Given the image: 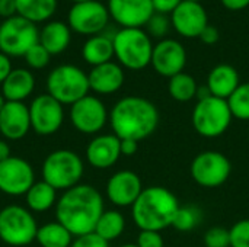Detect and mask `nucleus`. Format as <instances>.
I'll return each mask as SVG.
<instances>
[{"mask_svg": "<svg viewBox=\"0 0 249 247\" xmlns=\"http://www.w3.org/2000/svg\"><path fill=\"white\" fill-rule=\"evenodd\" d=\"M104 211L101 192L86 183H79L64 191L55 205L57 221L63 224L73 237L93 233Z\"/></svg>", "mask_w": 249, "mask_h": 247, "instance_id": "nucleus-1", "label": "nucleus"}, {"mask_svg": "<svg viewBox=\"0 0 249 247\" xmlns=\"http://www.w3.org/2000/svg\"><path fill=\"white\" fill-rule=\"evenodd\" d=\"M109 124L120 140L142 141L158 130L159 111L146 98L125 96L112 106Z\"/></svg>", "mask_w": 249, "mask_h": 247, "instance_id": "nucleus-2", "label": "nucleus"}, {"mask_svg": "<svg viewBox=\"0 0 249 247\" xmlns=\"http://www.w3.org/2000/svg\"><path fill=\"white\" fill-rule=\"evenodd\" d=\"M178 198L163 186L144 188L131 207V217L140 230L162 231L172 227L177 211L179 210Z\"/></svg>", "mask_w": 249, "mask_h": 247, "instance_id": "nucleus-3", "label": "nucleus"}, {"mask_svg": "<svg viewBox=\"0 0 249 247\" xmlns=\"http://www.w3.org/2000/svg\"><path fill=\"white\" fill-rule=\"evenodd\" d=\"M114 57L123 68L139 71L150 66L153 42L142 28H121L112 36Z\"/></svg>", "mask_w": 249, "mask_h": 247, "instance_id": "nucleus-4", "label": "nucleus"}, {"mask_svg": "<svg viewBox=\"0 0 249 247\" xmlns=\"http://www.w3.org/2000/svg\"><path fill=\"white\" fill-rule=\"evenodd\" d=\"M88 74L74 64H61L47 77V93L61 105H73L89 95Z\"/></svg>", "mask_w": 249, "mask_h": 247, "instance_id": "nucleus-5", "label": "nucleus"}, {"mask_svg": "<svg viewBox=\"0 0 249 247\" xmlns=\"http://www.w3.org/2000/svg\"><path fill=\"white\" fill-rule=\"evenodd\" d=\"M85 165L80 156L71 150H55L42 163V181L55 191H67L80 183Z\"/></svg>", "mask_w": 249, "mask_h": 247, "instance_id": "nucleus-6", "label": "nucleus"}, {"mask_svg": "<svg viewBox=\"0 0 249 247\" xmlns=\"http://www.w3.org/2000/svg\"><path fill=\"white\" fill-rule=\"evenodd\" d=\"M232 112L228 100L210 96L203 100H197L191 122L197 134L204 138H217L223 135L232 124Z\"/></svg>", "mask_w": 249, "mask_h": 247, "instance_id": "nucleus-7", "label": "nucleus"}, {"mask_svg": "<svg viewBox=\"0 0 249 247\" xmlns=\"http://www.w3.org/2000/svg\"><path fill=\"white\" fill-rule=\"evenodd\" d=\"M38 226L32 213L12 204L0 210V240L12 247L31 245L36 239Z\"/></svg>", "mask_w": 249, "mask_h": 247, "instance_id": "nucleus-8", "label": "nucleus"}, {"mask_svg": "<svg viewBox=\"0 0 249 247\" xmlns=\"http://www.w3.org/2000/svg\"><path fill=\"white\" fill-rule=\"evenodd\" d=\"M39 41L35 23L15 15L0 23V52L7 57H23Z\"/></svg>", "mask_w": 249, "mask_h": 247, "instance_id": "nucleus-9", "label": "nucleus"}, {"mask_svg": "<svg viewBox=\"0 0 249 247\" xmlns=\"http://www.w3.org/2000/svg\"><path fill=\"white\" fill-rule=\"evenodd\" d=\"M194 182L203 188L212 189L222 186L231 176V160L220 151L206 150L198 153L190 166Z\"/></svg>", "mask_w": 249, "mask_h": 247, "instance_id": "nucleus-10", "label": "nucleus"}, {"mask_svg": "<svg viewBox=\"0 0 249 247\" xmlns=\"http://www.w3.org/2000/svg\"><path fill=\"white\" fill-rule=\"evenodd\" d=\"M111 16L108 7L99 0L73 3L67 15L69 28L80 35L93 36L102 33Z\"/></svg>", "mask_w": 249, "mask_h": 247, "instance_id": "nucleus-11", "label": "nucleus"}, {"mask_svg": "<svg viewBox=\"0 0 249 247\" xmlns=\"http://www.w3.org/2000/svg\"><path fill=\"white\" fill-rule=\"evenodd\" d=\"M109 114L104 102L92 95H88L70 106L71 125L82 134H98L108 122Z\"/></svg>", "mask_w": 249, "mask_h": 247, "instance_id": "nucleus-12", "label": "nucleus"}, {"mask_svg": "<svg viewBox=\"0 0 249 247\" xmlns=\"http://www.w3.org/2000/svg\"><path fill=\"white\" fill-rule=\"evenodd\" d=\"M28 108L31 116V128L36 134L51 135L55 134L63 125L64 121L63 105L48 93L36 96Z\"/></svg>", "mask_w": 249, "mask_h": 247, "instance_id": "nucleus-13", "label": "nucleus"}, {"mask_svg": "<svg viewBox=\"0 0 249 247\" xmlns=\"http://www.w3.org/2000/svg\"><path fill=\"white\" fill-rule=\"evenodd\" d=\"M35 183L32 166L20 159L10 156L7 160L0 162V191L10 197L25 195Z\"/></svg>", "mask_w": 249, "mask_h": 247, "instance_id": "nucleus-14", "label": "nucleus"}, {"mask_svg": "<svg viewBox=\"0 0 249 247\" xmlns=\"http://www.w3.org/2000/svg\"><path fill=\"white\" fill-rule=\"evenodd\" d=\"M187 64V51L185 47L172 38L160 39L152 52L150 66L162 77H174L184 71Z\"/></svg>", "mask_w": 249, "mask_h": 247, "instance_id": "nucleus-15", "label": "nucleus"}, {"mask_svg": "<svg viewBox=\"0 0 249 247\" xmlns=\"http://www.w3.org/2000/svg\"><path fill=\"white\" fill-rule=\"evenodd\" d=\"M172 29L182 38H200L209 25V15L201 3L182 0L169 15Z\"/></svg>", "mask_w": 249, "mask_h": 247, "instance_id": "nucleus-16", "label": "nucleus"}, {"mask_svg": "<svg viewBox=\"0 0 249 247\" xmlns=\"http://www.w3.org/2000/svg\"><path fill=\"white\" fill-rule=\"evenodd\" d=\"M111 19L121 28H142L155 13L152 0H108Z\"/></svg>", "mask_w": 249, "mask_h": 247, "instance_id": "nucleus-17", "label": "nucleus"}, {"mask_svg": "<svg viewBox=\"0 0 249 247\" xmlns=\"http://www.w3.org/2000/svg\"><path fill=\"white\" fill-rule=\"evenodd\" d=\"M140 176L131 170H120L114 173L107 182V198L115 207H133L143 192Z\"/></svg>", "mask_w": 249, "mask_h": 247, "instance_id": "nucleus-18", "label": "nucleus"}, {"mask_svg": "<svg viewBox=\"0 0 249 247\" xmlns=\"http://www.w3.org/2000/svg\"><path fill=\"white\" fill-rule=\"evenodd\" d=\"M31 130L29 108L23 102H6L0 111V132L4 138L16 141Z\"/></svg>", "mask_w": 249, "mask_h": 247, "instance_id": "nucleus-19", "label": "nucleus"}, {"mask_svg": "<svg viewBox=\"0 0 249 247\" xmlns=\"http://www.w3.org/2000/svg\"><path fill=\"white\" fill-rule=\"evenodd\" d=\"M121 140L114 134L95 137L86 147V160L95 169H109L121 157Z\"/></svg>", "mask_w": 249, "mask_h": 247, "instance_id": "nucleus-20", "label": "nucleus"}, {"mask_svg": "<svg viewBox=\"0 0 249 247\" xmlns=\"http://www.w3.org/2000/svg\"><path fill=\"white\" fill-rule=\"evenodd\" d=\"M89 87L98 95H112L118 92L125 80L124 68L114 61L92 67L88 74Z\"/></svg>", "mask_w": 249, "mask_h": 247, "instance_id": "nucleus-21", "label": "nucleus"}, {"mask_svg": "<svg viewBox=\"0 0 249 247\" xmlns=\"http://www.w3.org/2000/svg\"><path fill=\"white\" fill-rule=\"evenodd\" d=\"M206 84L214 98L228 100V98L241 84L239 73L231 64H217L210 70Z\"/></svg>", "mask_w": 249, "mask_h": 247, "instance_id": "nucleus-22", "label": "nucleus"}, {"mask_svg": "<svg viewBox=\"0 0 249 247\" xmlns=\"http://www.w3.org/2000/svg\"><path fill=\"white\" fill-rule=\"evenodd\" d=\"M35 87V77L26 68H13L1 83V95L7 102H23Z\"/></svg>", "mask_w": 249, "mask_h": 247, "instance_id": "nucleus-23", "label": "nucleus"}, {"mask_svg": "<svg viewBox=\"0 0 249 247\" xmlns=\"http://www.w3.org/2000/svg\"><path fill=\"white\" fill-rule=\"evenodd\" d=\"M71 41V29L61 20H50L39 31V44L51 54L57 55L67 49Z\"/></svg>", "mask_w": 249, "mask_h": 247, "instance_id": "nucleus-24", "label": "nucleus"}, {"mask_svg": "<svg viewBox=\"0 0 249 247\" xmlns=\"http://www.w3.org/2000/svg\"><path fill=\"white\" fill-rule=\"evenodd\" d=\"M83 60L92 67L109 63L114 57V42L112 36L99 33L89 36L82 48Z\"/></svg>", "mask_w": 249, "mask_h": 247, "instance_id": "nucleus-25", "label": "nucleus"}, {"mask_svg": "<svg viewBox=\"0 0 249 247\" xmlns=\"http://www.w3.org/2000/svg\"><path fill=\"white\" fill-rule=\"evenodd\" d=\"M18 15L32 23L45 22L57 10V0H15Z\"/></svg>", "mask_w": 249, "mask_h": 247, "instance_id": "nucleus-26", "label": "nucleus"}, {"mask_svg": "<svg viewBox=\"0 0 249 247\" xmlns=\"http://www.w3.org/2000/svg\"><path fill=\"white\" fill-rule=\"evenodd\" d=\"M29 211L45 213L57 204V191L47 182H35L25 194Z\"/></svg>", "mask_w": 249, "mask_h": 247, "instance_id": "nucleus-27", "label": "nucleus"}, {"mask_svg": "<svg viewBox=\"0 0 249 247\" xmlns=\"http://www.w3.org/2000/svg\"><path fill=\"white\" fill-rule=\"evenodd\" d=\"M35 240L41 247H70L73 234L63 224L55 221L38 227Z\"/></svg>", "mask_w": 249, "mask_h": 247, "instance_id": "nucleus-28", "label": "nucleus"}, {"mask_svg": "<svg viewBox=\"0 0 249 247\" xmlns=\"http://www.w3.org/2000/svg\"><path fill=\"white\" fill-rule=\"evenodd\" d=\"M125 230V218L120 211L115 210H108L104 211L102 215L99 217L95 231L101 239L105 242H112L117 240Z\"/></svg>", "mask_w": 249, "mask_h": 247, "instance_id": "nucleus-29", "label": "nucleus"}, {"mask_svg": "<svg viewBox=\"0 0 249 247\" xmlns=\"http://www.w3.org/2000/svg\"><path fill=\"white\" fill-rule=\"evenodd\" d=\"M197 89H198V84H197L196 79L191 74L184 73V71L171 77L169 83H168V92H169L171 98L174 100L182 102V103L194 99L197 95Z\"/></svg>", "mask_w": 249, "mask_h": 247, "instance_id": "nucleus-30", "label": "nucleus"}, {"mask_svg": "<svg viewBox=\"0 0 249 247\" xmlns=\"http://www.w3.org/2000/svg\"><path fill=\"white\" fill-rule=\"evenodd\" d=\"M203 211L196 205H181L172 221V227L178 231H191L203 221Z\"/></svg>", "mask_w": 249, "mask_h": 247, "instance_id": "nucleus-31", "label": "nucleus"}, {"mask_svg": "<svg viewBox=\"0 0 249 247\" xmlns=\"http://www.w3.org/2000/svg\"><path fill=\"white\" fill-rule=\"evenodd\" d=\"M228 105L233 118L249 122V82L238 86V89L228 98Z\"/></svg>", "mask_w": 249, "mask_h": 247, "instance_id": "nucleus-32", "label": "nucleus"}, {"mask_svg": "<svg viewBox=\"0 0 249 247\" xmlns=\"http://www.w3.org/2000/svg\"><path fill=\"white\" fill-rule=\"evenodd\" d=\"M147 28V33L152 38H159V39H165V36L168 35L169 29L172 28L171 25V17L168 15H162V13H153V16L150 17V20L146 25Z\"/></svg>", "mask_w": 249, "mask_h": 247, "instance_id": "nucleus-33", "label": "nucleus"}, {"mask_svg": "<svg viewBox=\"0 0 249 247\" xmlns=\"http://www.w3.org/2000/svg\"><path fill=\"white\" fill-rule=\"evenodd\" d=\"M23 57H25L26 64H28L31 68H34V70H41V68H44V67L50 63L51 54L38 42V44H35Z\"/></svg>", "mask_w": 249, "mask_h": 247, "instance_id": "nucleus-34", "label": "nucleus"}, {"mask_svg": "<svg viewBox=\"0 0 249 247\" xmlns=\"http://www.w3.org/2000/svg\"><path fill=\"white\" fill-rule=\"evenodd\" d=\"M231 247H249V220L235 223L229 230Z\"/></svg>", "mask_w": 249, "mask_h": 247, "instance_id": "nucleus-35", "label": "nucleus"}, {"mask_svg": "<svg viewBox=\"0 0 249 247\" xmlns=\"http://www.w3.org/2000/svg\"><path fill=\"white\" fill-rule=\"evenodd\" d=\"M206 247H231L229 230L223 227H212L204 234Z\"/></svg>", "mask_w": 249, "mask_h": 247, "instance_id": "nucleus-36", "label": "nucleus"}, {"mask_svg": "<svg viewBox=\"0 0 249 247\" xmlns=\"http://www.w3.org/2000/svg\"><path fill=\"white\" fill-rule=\"evenodd\" d=\"M136 245L137 247H165V242L159 231L140 230Z\"/></svg>", "mask_w": 249, "mask_h": 247, "instance_id": "nucleus-37", "label": "nucleus"}, {"mask_svg": "<svg viewBox=\"0 0 249 247\" xmlns=\"http://www.w3.org/2000/svg\"><path fill=\"white\" fill-rule=\"evenodd\" d=\"M70 247H109V243L101 239L96 233H89L76 237Z\"/></svg>", "mask_w": 249, "mask_h": 247, "instance_id": "nucleus-38", "label": "nucleus"}, {"mask_svg": "<svg viewBox=\"0 0 249 247\" xmlns=\"http://www.w3.org/2000/svg\"><path fill=\"white\" fill-rule=\"evenodd\" d=\"M182 0H152L153 9L156 13H162V15H171L179 4Z\"/></svg>", "mask_w": 249, "mask_h": 247, "instance_id": "nucleus-39", "label": "nucleus"}, {"mask_svg": "<svg viewBox=\"0 0 249 247\" xmlns=\"http://www.w3.org/2000/svg\"><path fill=\"white\" fill-rule=\"evenodd\" d=\"M219 38H220V35H219L217 28H216V26H212L210 23L206 26V29H204V31L201 32V35H200L201 42L206 44V45H214V44L219 41Z\"/></svg>", "mask_w": 249, "mask_h": 247, "instance_id": "nucleus-40", "label": "nucleus"}, {"mask_svg": "<svg viewBox=\"0 0 249 247\" xmlns=\"http://www.w3.org/2000/svg\"><path fill=\"white\" fill-rule=\"evenodd\" d=\"M15 15H18L16 1L15 0H0V16L4 19H9Z\"/></svg>", "mask_w": 249, "mask_h": 247, "instance_id": "nucleus-41", "label": "nucleus"}, {"mask_svg": "<svg viewBox=\"0 0 249 247\" xmlns=\"http://www.w3.org/2000/svg\"><path fill=\"white\" fill-rule=\"evenodd\" d=\"M120 147H121V156L131 157L139 150V141H134V140H121Z\"/></svg>", "mask_w": 249, "mask_h": 247, "instance_id": "nucleus-42", "label": "nucleus"}, {"mask_svg": "<svg viewBox=\"0 0 249 247\" xmlns=\"http://www.w3.org/2000/svg\"><path fill=\"white\" fill-rule=\"evenodd\" d=\"M12 63H10V57H7L6 54L0 52V84L6 80V77L10 74L12 71Z\"/></svg>", "mask_w": 249, "mask_h": 247, "instance_id": "nucleus-43", "label": "nucleus"}, {"mask_svg": "<svg viewBox=\"0 0 249 247\" xmlns=\"http://www.w3.org/2000/svg\"><path fill=\"white\" fill-rule=\"evenodd\" d=\"M220 3L223 4L225 9L232 12L244 10L249 6V0H220Z\"/></svg>", "mask_w": 249, "mask_h": 247, "instance_id": "nucleus-44", "label": "nucleus"}, {"mask_svg": "<svg viewBox=\"0 0 249 247\" xmlns=\"http://www.w3.org/2000/svg\"><path fill=\"white\" fill-rule=\"evenodd\" d=\"M210 96H213V95H212L210 89L207 87V84H204V86H198V89H197V95H196L197 100H203V99H207V98H210Z\"/></svg>", "mask_w": 249, "mask_h": 247, "instance_id": "nucleus-45", "label": "nucleus"}, {"mask_svg": "<svg viewBox=\"0 0 249 247\" xmlns=\"http://www.w3.org/2000/svg\"><path fill=\"white\" fill-rule=\"evenodd\" d=\"M10 147L6 141H1L0 140V162H4L10 157Z\"/></svg>", "mask_w": 249, "mask_h": 247, "instance_id": "nucleus-46", "label": "nucleus"}, {"mask_svg": "<svg viewBox=\"0 0 249 247\" xmlns=\"http://www.w3.org/2000/svg\"><path fill=\"white\" fill-rule=\"evenodd\" d=\"M6 102H7V100H6V99H4V96H3V95L0 93V111L3 109V106L6 105Z\"/></svg>", "mask_w": 249, "mask_h": 247, "instance_id": "nucleus-47", "label": "nucleus"}, {"mask_svg": "<svg viewBox=\"0 0 249 247\" xmlns=\"http://www.w3.org/2000/svg\"><path fill=\"white\" fill-rule=\"evenodd\" d=\"M73 3H82V1H89V0H71Z\"/></svg>", "mask_w": 249, "mask_h": 247, "instance_id": "nucleus-48", "label": "nucleus"}, {"mask_svg": "<svg viewBox=\"0 0 249 247\" xmlns=\"http://www.w3.org/2000/svg\"><path fill=\"white\" fill-rule=\"evenodd\" d=\"M120 247H137V245H123V246Z\"/></svg>", "mask_w": 249, "mask_h": 247, "instance_id": "nucleus-49", "label": "nucleus"}, {"mask_svg": "<svg viewBox=\"0 0 249 247\" xmlns=\"http://www.w3.org/2000/svg\"><path fill=\"white\" fill-rule=\"evenodd\" d=\"M187 1H196V3H201V0H187Z\"/></svg>", "mask_w": 249, "mask_h": 247, "instance_id": "nucleus-50", "label": "nucleus"}]
</instances>
